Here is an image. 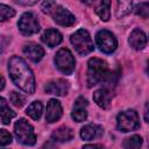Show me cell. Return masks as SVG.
Here are the masks:
<instances>
[{
  "label": "cell",
  "mask_w": 149,
  "mask_h": 149,
  "mask_svg": "<svg viewBox=\"0 0 149 149\" xmlns=\"http://www.w3.org/2000/svg\"><path fill=\"white\" fill-rule=\"evenodd\" d=\"M8 72L13 83L28 94L35 92V77L27 63L19 56H13L8 62Z\"/></svg>",
  "instance_id": "6da1fadb"
},
{
  "label": "cell",
  "mask_w": 149,
  "mask_h": 149,
  "mask_svg": "<svg viewBox=\"0 0 149 149\" xmlns=\"http://www.w3.org/2000/svg\"><path fill=\"white\" fill-rule=\"evenodd\" d=\"M113 72H109L107 63L100 58H91L87 68V86L92 87L99 83H113Z\"/></svg>",
  "instance_id": "7a4b0ae2"
},
{
  "label": "cell",
  "mask_w": 149,
  "mask_h": 149,
  "mask_svg": "<svg viewBox=\"0 0 149 149\" xmlns=\"http://www.w3.org/2000/svg\"><path fill=\"white\" fill-rule=\"evenodd\" d=\"M42 10L49 14L56 23L64 27H70L76 22V17L63 6L55 1H44L42 3Z\"/></svg>",
  "instance_id": "3957f363"
},
{
  "label": "cell",
  "mask_w": 149,
  "mask_h": 149,
  "mask_svg": "<svg viewBox=\"0 0 149 149\" xmlns=\"http://www.w3.org/2000/svg\"><path fill=\"white\" fill-rule=\"evenodd\" d=\"M14 134L17 142H20L21 144L34 146L36 143V135H35L34 128L26 119H20L15 122Z\"/></svg>",
  "instance_id": "277c9868"
},
{
  "label": "cell",
  "mask_w": 149,
  "mask_h": 149,
  "mask_svg": "<svg viewBox=\"0 0 149 149\" xmlns=\"http://www.w3.org/2000/svg\"><path fill=\"white\" fill-rule=\"evenodd\" d=\"M70 41H71L74 50L79 55H83V56L87 55V54L92 52L94 49L92 38L85 29H79L74 34H72L70 37Z\"/></svg>",
  "instance_id": "5b68a950"
},
{
  "label": "cell",
  "mask_w": 149,
  "mask_h": 149,
  "mask_svg": "<svg viewBox=\"0 0 149 149\" xmlns=\"http://www.w3.org/2000/svg\"><path fill=\"white\" fill-rule=\"evenodd\" d=\"M116 126L118 129L123 133L137 129L140 127V118L137 112H135L134 109L120 112L116 116Z\"/></svg>",
  "instance_id": "8992f818"
},
{
  "label": "cell",
  "mask_w": 149,
  "mask_h": 149,
  "mask_svg": "<svg viewBox=\"0 0 149 149\" xmlns=\"http://www.w3.org/2000/svg\"><path fill=\"white\" fill-rule=\"evenodd\" d=\"M55 63H56L57 69L64 74H71L76 65L73 55L66 48H62L57 51L55 56Z\"/></svg>",
  "instance_id": "52a82bcc"
},
{
  "label": "cell",
  "mask_w": 149,
  "mask_h": 149,
  "mask_svg": "<svg viewBox=\"0 0 149 149\" xmlns=\"http://www.w3.org/2000/svg\"><path fill=\"white\" fill-rule=\"evenodd\" d=\"M95 42L97 45L99 47L100 51L105 52V54H112L115 51L116 47H118V41L115 38V36L108 31V30H99L95 35Z\"/></svg>",
  "instance_id": "ba28073f"
},
{
  "label": "cell",
  "mask_w": 149,
  "mask_h": 149,
  "mask_svg": "<svg viewBox=\"0 0 149 149\" xmlns=\"http://www.w3.org/2000/svg\"><path fill=\"white\" fill-rule=\"evenodd\" d=\"M17 27L20 31L26 36L34 35L40 30V23L37 21V17L30 12H26L21 15L17 22Z\"/></svg>",
  "instance_id": "9c48e42d"
},
{
  "label": "cell",
  "mask_w": 149,
  "mask_h": 149,
  "mask_svg": "<svg viewBox=\"0 0 149 149\" xmlns=\"http://www.w3.org/2000/svg\"><path fill=\"white\" fill-rule=\"evenodd\" d=\"M69 91V83L64 79H55L45 85V92L57 97H63Z\"/></svg>",
  "instance_id": "30bf717a"
},
{
  "label": "cell",
  "mask_w": 149,
  "mask_h": 149,
  "mask_svg": "<svg viewBox=\"0 0 149 149\" xmlns=\"http://www.w3.org/2000/svg\"><path fill=\"white\" fill-rule=\"evenodd\" d=\"M87 105H88V102L84 97L77 98L76 101H74V105H73L71 118L77 122H81V121L86 120V118H87V112H86Z\"/></svg>",
  "instance_id": "8fae6325"
},
{
  "label": "cell",
  "mask_w": 149,
  "mask_h": 149,
  "mask_svg": "<svg viewBox=\"0 0 149 149\" xmlns=\"http://www.w3.org/2000/svg\"><path fill=\"white\" fill-rule=\"evenodd\" d=\"M62 114H63V108H62L61 102L56 99L49 100L47 105V114H45L47 122H50V123L56 122L57 120L61 119Z\"/></svg>",
  "instance_id": "7c38bea8"
},
{
  "label": "cell",
  "mask_w": 149,
  "mask_h": 149,
  "mask_svg": "<svg viewBox=\"0 0 149 149\" xmlns=\"http://www.w3.org/2000/svg\"><path fill=\"white\" fill-rule=\"evenodd\" d=\"M93 100L98 106L107 109L112 105V92L108 88H100L93 93Z\"/></svg>",
  "instance_id": "4fadbf2b"
},
{
  "label": "cell",
  "mask_w": 149,
  "mask_h": 149,
  "mask_svg": "<svg viewBox=\"0 0 149 149\" xmlns=\"http://www.w3.org/2000/svg\"><path fill=\"white\" fill-rule=\"evenodd\" d=\"M104 134V129L101 126L99 125H95V123H90V125H86L81 128L80 130V136L83 140L85 141H91L93 139H97V137H100L101 135Z\"/></svg>",
  "instance_id": "5bb4252c"
},
{
  "label": "cell",
  "mask_w": 149,
  "mask_h": 149,
  "mask_svg": "<svg viewBox=\"0 0 149 149\" xmlns=\"http://www.w3.org/2000/svg\"><path fill=\"white\" fill-rule=\"evenodd\" d=\"M129 44L135 50L144 49V47L147 45V36H146V34L140 28H135L132 31L130 36H129Z\"/></svg>",
  "instance_id": "9a60e30c"
},
{
  "label": "cell",
  "mask_w": 149,
  "mask_h": 149,
  "mask_svg": "<svg viewBox=\"0 0 149 149\" xmlns=\"http://www.w3.org/2000/svg\"><path fill=\"white\" fill-rule=\"evenodd\" d=\"M23 52H24V55H26L28 58H30L33 62H40V61L42 59V57L44 56V50H43V48H42L41 45L36 44V43H33V42H30V43H28V44L24 45Z\"/></svg>",
  "instance_id": "2e32d148"
},
{
  "label": "cell",
  "mask_w": 149,
  "mask_h": 149,
  "mask_svg": "<svg viewBox=\"0 0 149 149\" xmlns=\"http://www.w3.org/2000/svg\"><path fill=\"white\" fill-rule=\"evenodd\" d=\"M41 40H42V42L45 43L48 47L52 48V47L58 45V44L62 42L63 37H62V34H61L58 30H56V29H47V30L42 34Z\"/></svg>",
  "instance_id": "e0dca14e"
},
{
  "label": "cell",
  "mask_w": 149,
  "mask_h": 149,
  "mask_svg": "<svg viewBox=\"0 0 149 149\" xmlns=\"http://www.w3.org/2000/svg\"><path fill=\"white\" fill-rule=\"evenodd\" d=\"M73 132L71 128L69 127H65V126H62V127H58L57 129H55L51 134V139L52 141L55 142H68L70 140L73 139Z\"/></svg>",
  "instance_id": "ac0fdd59"
},
{
  "label": "cell",
  "mask_w": 149,
  "mask_h": 149,
  "mask_svg": "<svg viewBox=\"0 0 149 149\" xmlns=\"http://www.w3.org/2000/svg\"><path fill=\"white\" fill-rule=\"evenodd\" d=\"M14 116H15V112L9 108L6 99L0 97V118H1L2 123L8 125Z\"/></svg>",
  "instance_id": "d6986e66"
},
{
  "label": "cell",
  "mask_w": 149,
  "mask_h": 149,
  "mask_svg": "<svg viewBox=\"0 0 149 149\" xmlns=\"http://www.w3.org/2000/svg\"><path fill=\"white\" fill-rule=\"evenodd\" d=\"M111 1H101L95 7V13L102 21H108L111 17V10H109Z\"/></svg>",
  "instance_id": "ffe728a7"
},
{
  "label": "cell",
  "mask_w": 149,
  "mask_h": 149,
  "mask_svg": "<svg viewBox=\"0 0 149 149\" xmlns=\"http://www.w3.org/2000/svg\"><path fill=\"white\" fill-rule=\"evenodd\" d=\"M42 104L40 102V101H34V102H31L29 106H28V108L26 109V113L31 118V119H34V120H38L40 118H41V115H42Z\"/></svg>",
  "instance_id": "44dd1931"
},
{
  "label": "cell",
  "mask_w": 149,
  "mask_h": 149,
  "mask_svg": "<svg viewBox=\"0 0 149 149\" xmlns=\"http://www.w3.org/2000/svg\"><path fill=\"white\" fill-rule=\"evenodd\" d=\"M142 146V137L140 135H133L125 140L123 148L125 149H140Z\"/></svg>",
  "instance_id": "7402d4cb"
},
{
  "label": "cell",
  "mask_w": 149,
  "mask_h": 149,
  "mask_svg": "<svg viewBox=\"0 0 149 149\" xmlns=\"http://www.w3.org/2000/svg\"><path fill=\"white\" fill-rule=\"evenodd\" d=\"M14 15H15V10L12 7L3 5V3H0V22L10 19Z\"/></svg>",
  "instance_id": "603a6c76"
},
{
  "label": "cell",
  "mask_w": 149,
  "mask_h": 149,
  "mask_svg": "<svg viewBox=\"0 0 149 149\" xmlns=\"http://www.w3.org/2000/svg\"><path fill=\"white\" fill-rule=\"evenodd\" d=\"M9 99H10V102L15 106V107H22L23 105H24V97L23 95H21L20 93H17V92H15V91H13L12 93H10V97H9Z\"/></svg>",
  "instance_id": "cb8c5ba5"
},
{
  "label": "cell",
  "mask_w": 149,
  "mask_h": 149,
  "mask_svg": "<svg viewBox=\"0 0 149 149\" xmlns=\"http://www.w3.org/2000/svg\"><path fill=\"white\" fill-rule=\"evenodd\" d=\"M136 13L142 16L143 19L148 17V13H149V3L148 2H140L139 5H136Z\"/></svg>",
  "instance_id": "d4e9b609"
},
{
  "label": "cell",
  "mask_w": 149,
  "mask_h": 149,
  "mask_svg": "<svg viewBox=\"0 0 149 149\" xmlns=\"http://www.w3.org/2000/svg\"><path fill=\"white\" fill-rule=\"evenodd\" d=\"M12 142V135L6 129H0V147L7 146Z\"/></svg>",
  "instance_id": "484cf974"
},
{
  "label": "cell",
  "mask_w": 149,
  "mask_h": 149,
  "mask_svg": "<svg viewBox=\"0 0 149 149\" xmlns=\"http://www.w3.org/2000/svg\"><path fill=\"white\" fill-rule=\"evenodd\" d=\"M83 149H104V147L100 144H86L83 147Z\"/></svg>",
  "instance_id": "4316f807"
},
{
  "label": "cell",
  "mask_w": 149,
  "mask_h": 149,
  "mask_svg": "<svg viewBox=\"0 0 149 149\" xmlns=\"http://www.w3.org/2000/svg\"><path fill=\"white\" fill-rule=\"evenodd\" d=\"M41 149H57V148L52 142H47L41 147Z\"/></svg>",
  "instance_id": "83f0119b"
},
{
  "label": "cell",
  "mask_w": 149,
  "mask_h": 149,
  "mask_svg": "<svg viewBox=\"0 0 149 149\" xmlns=\"http://www.w3.org/2000/svg\"><path fill=\"white\" fill-rule=\"evenodd\" d=\"M3 87H5V79H3L2 76H0V91H1Z\"/></svg>",
  "instance_id": "f1b7e54d"
}]
</instances>
